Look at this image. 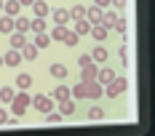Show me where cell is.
Here are the masks:
<instances>
[{"mask_svg": "<svg viewBox=\"0 0 155 136\" xmlns=\"http://www.w3.org/2000/svg\"><path fill=\"white\" fill-rule=\"evenodd\" d=\"M0 11H3V0H0Z\"/></svg>", "mask_w": 155, "mask_h": 136, "instance_id": "obj_39", "label": "cell"}, {"mask_svg": "<svg viewBox=\"0 0 155 136\" xmlns=\"http://www.w3.org/2000/svg\"><path fill=\"white\" fill-rule=\"evenodd\" d=\"M48 72H51V77H56V80H64V77H67V67H64V64H51Z\"/></svg>", "mask_w": 155, "mask_h": 136, "instance_id": "obj_19", "label": "cell"}, {"mask_svg": "<svg viewBox=\"0 0 155 136\" xmlns=\"http://www.w3.org/2000/svg\"><path fill=\"white\" fill-rule=\"evenodd\" d=\"M70 93H72L75 99H86V80H80L75 88H70Z\"/></svg>", "mask_w": 155, "mask_h": 136, "instance_id": "obj_27", "label": "cell"}, {"mask_svg": "<svg viewBox=\"0 0 155 136\" xmlns=\"http://www.w3.org/2000/svg\"><path fill=\"white\" fill-rule=\"evenodd\" d=\"M3 11H5V16H19L21 3H19V0H5V3H3Z\"/></svg>", "mask_w": 155, "mask_h": 136, "instance_id": "obj_8", "label": "cell"}, {"mask_svg": "<svg viewBox=\"0 0 155 136\" xmlns=\"http://www.w3.org/2000/svg\"><path fill=\"white\" fill-rule=\"evenodd\" d=\"M102 93H104V88H102V83L94 77V80H86V99H102Z\"/></svg>", "mask_w": 155, "mask_h": 136, "instance_id": "obj_3", "label": "cell"}, {"mask_svg": "<svg viewBox=\"0 0 155 136\" xmlns=\"http://www.w3.org/2000/svg\"><path fill=\"white\" fill-rule=\"evenodd\" d=\"M128 53H131V51H128V48H120V59H123L126 64H128Z\"/></svg>", "mask_w": 155, "mask_h": 136, "instance_id": "obj_35", "label": "cell"}, {"mask_svg": "<svg viewBox=\"0 0 155 136\" xmlns=\"http://www.w3.org/2000/svg\"><path fill=\"white\" fill-rule=\"evenodd\" d=\"M112 30H118L120 35H126V19H120V16H118V19H115V24H112Z\"/></svg>", "mask_w": 155, "mask_h": 136, "instance_id": "obj_32", "label": "cell"}, {"mask_svg": "<svg viewBox=\"0 0 155 136\" xmlns=\"http://www.w3.org/2000/svg\"><path fill=\"white\" fill-rule=\"evenodd\" d=\"M110 5H115V8H123L126 0H110Z\"/></svg>", "mask_w": 155, "mask_h": 136, "instance_id": "obj_37", "label": "cell"}, {"mask_svg": "<svg viewBox=\"0 0 155 136\" xmlns=\"http://www.w3.org/2000/svg\"><path fill=\"white\" fill-rule=\"evenodd\" d=\"M96 61H91V64H86V67H80V80H94L96 77Z\"/></svg>", "mask_w": 155, "mask_h": 136, "instance_id": "obj_9", "label": "cell"}, {"mask_svg": "<svg viewBox=\"0 0 155 136\" xmlns=\"http://www.w3.org/2000/svg\"><path fill=\"white\" fill-rule=\"evenodd\" d=\"M112 77H115V72H112L110 67H104V70H99V72H96V80H99L102 86H107V83L112 80Z\"/></svg>", "mask_w": 155, "mask_h": 136, "instance_id": "obj_22", "label": "cell"}, {"mask_svg": "<svg viewBox=\"0 0 155 136\" xmlns=\"http://www.w3.org/2000/svg\"><path fill=\"white\" fill-rule=\"evenodd\" d=\"M16 86H19V91H27L32 86V75H27V72H21V75L16 77Z\"/></svg>", "mask_w": 155, "mask_h": 136, "instance_id": "obj_24", "label": "cell"}, {"mask_svg": "<svg viewBox=\"0 0 155 136\" xmlns=\"http://www.w3.org/2000/svg\"><path fill=\"white\" fill-rule=\"evenodd\" d=\"M88 30H91V21L83 16V19H75V32L78 35H88Z\"/></svg>", "mask_w": 155, "mask_h": 136, "instance_id": "obj_16", "label": "cell"}, {"mask_svg": "<svg viewBox=\"0 0 155 136\" xmlns=\"http://www.w3.org/2000/svg\"><path fill=\"white\" fill-rule=\"evenodd\" d=\"M5 123H8V112L0 107V125H5Z\"/></svg>", "mask_w": 155, "mask_h": 136, "instance_id": "obj_34", "label": "cell"}, {"mask_svg": "<svg viewBox=\"0 0 155 136\" xmlns=\"http://www.w3.org/2000/svg\"><path fill=\"white\" fill-rule=\"evenodd\" d=\"M91 53H83V56H80V59H78V67H86V64H91Z\"/></svg>", "mask_w": 155, "mask_h": 136, "instance_id": "obj_33", "label": "cell"}, {"mask_svg": "<svg viewBox=\"0 0 155 136\" xmlns=\"http://www.w3.org/2000/svg\"><path fill=\"white\" fill-rule=\"evenodd\" d=\"M70 21V11L67 8H56L54 11V24H67Z\"/></svg>", "mask_w": 155, "mask_h": 136, "instance_id": "obj_18", "label": "cell"}, {"mask_svg": "<svg viewBox=\"0 0 155 136\" xmlns=\"http://www.w3.org/2000/svg\"><path fill=\"white\" fill-rule=\"evenodd\" d=\"M19 51H21V59H27V61H35V59H38V51H40V48H38L35 43H30V40H27V43L21 45Z\"/></svg>", "mask_w": 155, "mask_h": 136, "instance_id": "obj_6", "label": "cell"}, {"mask_svg": "<svg viewBox=\"0 0 155 136\" xmlns=\"http://www.w3.org/2000/svg\"><path fill=\"white\" fill-rule=\"evenodd\" d=\"M94 5H99V8H107L110 0H94Z\"/></svg>", "mask_w": 155, "mask_h": 136, "instance_id": "obj_36", "label": "cell"}, {"mask_svg": "<svg viewBox=\"0 0 155 136\" xmlns=\"http://www.w3.org/2000/svg\"><path fill=\"white\" fill-rule=\"evenodd\" d=\"M102 118H104V109L102 107H91L88 109V120H102Z\"/></svg>", "mask_w": 155, "mask_h": 136, "instance_id": "obj_29", "label": "cell"}, {"mask_svg": "<svg viewBox=\"0 0 155 136\" xmlns=\"http://www.w3.org/2000/svg\"><path fill=\"white\" fill-rule=\"evenodd\" d=\"M78 40H80V35H78V32H70V30H67V35H64L62 43H64V45H70V48H75Z\"/></svg>", "mask_w": 155, "mask_h": 136, "instance_id": "obj_28", "label": "cell"}, {"mask_svg": "<svg viewBox=\"0 0 155 136\" xmlns=\"http://www.w3.org/2000/svg\"><path fill=\"white\" fill-rule=\"evenodd\" d=\"M91 59L96 61V64H102V61H107V48H102V45H96L91 53Z\"/></svg>", "mask_w": 155, "mask_h": 136, "instance_id": "obj_26", "label": "cell"}, {"mask_svg": "<svg viewBox=\"0 0 155 136\" xmlns=\"http://www.w3.org/2000/svg\"><path fill=\"white\" fill-rule=\"evenodd\" d=\"M0 67H3V56H0Z\"/></svg>", "mask_w": 155, "mask_h": 136, "instance_id": "obj_40", "label": "cell"}, {"mask_svg": "<svg viewBox=\"0 0 155 136\" xmlns=\"http://www.w3.org/2000/svg\"><path fill=\"white\" fill-rule=\"evenodd\" d=\"M24 43H27V35H24V32H16V30H14V35H11V48H21Z\"/></svg>", "mask_w": 155, "mask_h": 136, "instance_id": "obj_25", "label": "cell"}, {"mask_svg": "<svg viewBox=\"0 0 155 136\" xmlns=\"http://www.w3.org/2000/svg\"><path fill=\"white\" fill-rule=\"evenodd\" d=\"M83 16H86V8L83 5H72L70 8V19H83Z\"/></svg>", "mask_w": 155, "mask_h": 136, "instance_id": "obj_31", "label": "cell"}, {"mask_svg": "<svg viewBox=\"0 0 155 136\" xmlns=\"http://www.w3.org/2000/svg\"><path fill=\"white\" fill-rule=\"evenodd\" d=\"M0 32L3 35H11L14 32V16H0Z\"/></svg>", "mask_w": 155, "mask_h": 136, "instance_id": "obj_15", "label": "cell"}, {"mask_svg": "<svg viewBox=\"0 0 155 136\" xmlns=\"http://www.w3.org/2000/svg\"><path fill=\"white\" fill-rule=\"evenodd\" d=\"M30 32H46V19H43V16L30 19Z\"/></svg>", "mask_w": 155, "mask_h": 136, "instance_id": "obj_17", "label": "cell"}, {"mask_svg": "<svg viewBox=\"0 0 155 136\" xmlns=\"http://www.w3.org/2000/svg\"><path fill=\"white\" fill-rule=\"evenodd\" d=\"M32 107H35L38 112H43V115H46L48 109H54V99H48L46 93H38V96L32 99Z\"/></svg>", "mask_w": 155, "mask_h": 136, "instance_id": "obj_4", "label": "cell"}, {"mask_svg": "<svg viewBox=\"0 0 155 136\" xmlns=\"http://www.w3.org/2000/svg\"><path fill=\"white\" fill-rule=\"evenodd\" d=\"M102 14H104V8H99V5L86 8V19H88L91 24H99V21H102Z\"/></svg>", "mask_w": 155, "mask_h": 136, "instance_id": "obj_7", "label": "cell"}, {"mask_svg": "<svg viewBox=\"0 0 155 136\" xmlns=\"http://www.w3.org/2000/svg\"><path fill=\"white\" fill-rule=\"evenodd\" d=\"M48 11H51V8H48L46 0H35V3H32V14H35V16H43V19H46Z\"/></svg>", "mask_w": 155, "mask_h": 136, "instance_id": "obj_11", "label": "cell"}, {"mask_svg": "<svg viewBox=\"0 0 155 136\" xmlns=\"http://www.w3.org/2000/svg\"><path fill=\"white\" fill-rule=\"evenodd\" d=\"M30 93L27 91H19V93H14V99H11V115L14 118H21L24 112H27V107H30Z\"/></svg>", "mask_w": 155, "mask_h": 136, "instance_id": "obj_1", "label": "cell"}, {"mask_svg": "<svg viewBox=\"0 0 155 136\" xmlns=\"http://www.w3.org/2000/svg\"><path fill=\"white\" fill-rule=\"evenodd\" d=\"M107 27H104V24H91V30H88V35H91L94 40H104V37H107Z\"/></svg>", "mask_w": 155, "mask_h": 136, "instance_id": "obj_10", "label": "cell"}, {"mask_svg": "<svg viewBox=\"0 0 155 136\" xmlns=\"http://www.w3.org/2000/svg\"><path fill=\"white\" fill-rule=\"evenodd\" d=\"M54 40H64V35H67V24H54V30L48 32Z\"/></svg>", "mask_w": 155, "mask_h": 136, "instance_id": "obj_23", "label": "cell"}, {"mask_svg": "<svg viewBox=\"0 0 155 136\" xmlns=\"http://www.w3.org/2000/svg\"><path fill=\"white\" fill-rule=\"evenodd\" d=\"M115 19H118V8H115V11H107V14H102V21H99V24H104L107 30H112Z\"/></svg>", "mask_w": 155, "mask_h": 136, "instance_id": "obj_21", "label": "cell"}, {"mask_svg": "<svg viewBox=\"0 0 155 136\" xmlns=\"http://www.w3.org/2000/svg\"><path fill=\"white\" fill-rule=\"evenodd\" d=\"M21 61L24 59H21V51H19V48H11V51L3 56V64H5V67H19Z\"/></svg>", "mask_w": 155, "mask_h": 136, "instance_id": "obj_5", "label": "cell"}, {"mask_svg": "<svg viewBox=\"0 0 155 136\" xmlns=\"http://www.w3.org/2000/svg\"><path fill=\"white\" fill-rule=\"evenodd\" d=\"M59 112H62V118H70V115H75V102H70V99L59 102Z\"/></svg>", "mask_w": 155, "mask_h": 136, "instance_id": "obj_14", "label": "cell"}, {"mask_svg": "<svg viewBox=\"0 0 155 136\" xmlns=\"http://www.w3.org/2000/svg\"><path fill=\"white\" fill-rule=\"evenodd\" d=\"M126 86H128V83H126V77H112V80L107 83V91H104V93H107L110 99H118V96L126 91Z\"/></svg>", "mask_w": 155, "mask_h": 136, "instance_id": "obj_2", "label": "cell"}, {"mask_svg": "<svg viewBox=\"0 0 155 136\" xmlns=\"http://www.w3.org/2000/svg\"><path fill=\"white\" fill-rule=\"evenodd\" d=\"M14 93H16V91L11 88V86H5V88H0V102H11V99H14Z\"/></svg>", "mask_w": 155, "mask_h": 136, "instance_id": "obj_30", "label": "cell"}, {"mask_svg": "<svg viewBox=\"0 0 155 136\" xmlns=\"http://www.w3.org/2000/svg\"><path fill=\"white\" fill-rule=\"evenodd\" d=\"M54 99H56V102H64V99H72V93H70L67 86H56V88H54Z\"/></svg>", "mask_w": 155, "mask_h": 136, "instance_id": "obj_20", "label": "cell"}, {"mask_svg": "<svg viewBox=\"0 0 155 136\" xmlns=\"http://www.w3.org/2000/svg\"><path fill=\"white\" fill-rule=\"evenodd\" d=\"M32 43L38 45V48H46V45H51V35H48V32H35Z\"/></svg>", "mask_w": 155, "mask_h": 136, "instance_id": "obj_13", "label": "cell"}, {"mask_svg": "<svg viewBox=\"0 0 155 136\" xmlns=\"http://www.w3.org/2000/svg\"><path fill=\"white\" fill-rule=\"evenodd\" d=\"M14 30L27 35V32H30V19H27V16H14Z\"/></svg>", "mask_w": 155, "mask_h": 136, "instance_id": "obj_12", "label": "cell"}, {"mask_svg": "<svg viewBox=\"0 0 155 136\" xmlns=\"http://www.w3.org/2000/svg\"><path fill=\"white\" fill-rule=\"evenodd\" d=\"M19 3H21V5H32L35 0H19Z\"/></svg>", "mask_w": 155, "mask_h": 136, "instance_id": "obj_38", "label": "cell"}]
</instances>
